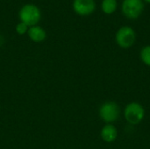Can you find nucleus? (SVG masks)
Wrapping results in <instances>:
<instances>
[{"label":"nucleus","instance_id":"nucleus-2","mask_svg":"<svg viewBox=\"0 0 150 149\" xmlns=\"http://www.w3.org/2000/svg\"><path fill=\"white\" fill-rule=\"evenodd\" d=\"M100 119L106 124H112L118 120L120 115V108L119 105L113 101H107L101 105L99 111Z\"/></svg>","mask_w":150,"mask_h":149},{"label":"nucleus","instance_id":"nucleus-4","mask_svg":"<svg viewBox=\"0 0 150 149\" xmlns=\"http://www.w3.org/2000/svg\"><path fill=\"white\" fill-rule=\"evenodd\" d=\"M115 41L120 47L129 48L136 41V32L131 26H121L115 34Z\"/></svg>","mask_w":150,"mask_h":149},{"label":"nucleus","instance_id":"nucleus-10","mask_svg":"<svg viewBox=\"0 0 150 149\" xmlns=\"http://www.w3.org/2000/svg\"><path fill=\"white\" fill-rule=\"evenodd\" d=\"M140 57L142 61L146 66L150 67V45L145 46L142 48L140 53Z\"/></svg>","mask_w":150,"mask_h":149},{"label":"nucleus","instance_id":"nucleus-6","mask_svg":"<svg viewBox=\"0 0 150 149\" xmlns=\"http://www.w3.org/2000/svg\"><path fill=\"white\" fill-rule=\"evenodd\" d=\"M74 11L80 16H89L96 9L95 0H74L72 4Z\"/></svg>","mask_w":150,"mask_h":149},{"label":"nucleus","instance_id":"nucleus-1","mask_svg":"<svg viewBox=\"0 0 150 149\" xmlns=\"http://www.w3.org/2000/svg\"><path fill=\"white\" fill-rule=\"evenodd\" d=\"M18 17L20 22L25 23L29 27L37 25L41 18V12L40 9L33 4H27L22 6L19 10Z\"/></svg>","mask_w":150,"mask_h":149},{"label":"nucleus","instance_id":"nucleus-12","mask_svg":"<svg viewBox=\"0 0 150 149\" xmlns=\"http://www.w3.org/2000/svg\"><path fill=\"white\" fill-rule=\"evenodd\" d=\"M143 2H145L147 4H150V0H143Z\"/></svg>","mask_w":150,"mask_h":149},{"label":"nucleus","instance_id":"nucleus-5","mask_svg":"<svg viewBox=\"0 0 150 149\" xmlns=\"http://www.w3.org/2000/svg\"><path fill=\"white\" fill-rule=\"evenodd\" d=\"M144 10L143 0H123L121 4L122 14L128 19H137Z\"/></svg>","mask_w":150,"mask_h":149},{"label":"nucleus","instance_id":"nucleus-7","mask_svg":"<svg viewBox=\"0 0 150 149\" xmlns=\"http://www.w3.org/2000/svg\"><path fill=\"white\" fill-rule=\"evenodd\" d=\"M101 138L107 143L113 142L118 137V130L112 124H106L101 130Z\"/></svg>","mask_w":150,"mask_h":149},{"label":"nucleus","instance_id":"nucleus-3","mask_svg":"<svg viewBox=\"0 0 150 149\" xmlns=\"http://www.w3.org/2000/svg\"><path fill=\"white\" fill-rule=\"evenodd\" d=\"M124 117L127 123L131 125L140 124L145 117L144 107L137 102L127 104L124 110Z\"/></svg>","mask_w":150,"mask_h":149},{"label":"nucleus","instance_id":"nucleus-11","mask_svg":"<svg viewBox=\"0 0 150 149\" xmlns=\"http://www.w3.org/2000/svg\"><path fill=\"white\" fill-rule=\"evenodd\" d=\"M28 29H29V26L26 25H25V23H23V22H19V23H18L17 25H16V32H17V33L19 34V35H24V34L27 33Z\"/></svg>","mask_w":150,"mask_h":149},{"label":"nucleus","instance_id":"nucleus-9","mask_svg":"<svg viewBox=\"0 0 150 149\" xmlns=\"http://www.w3.org/2000/svg\"><path fill=\"white\" fill-rule=\"evenodd\" d=\"M118 7L117 0H103L101 3L102 11L106 15L113 14Z\"/></svg>","mask_w":150,"mask_h":149},{"label":"nucleus","instance_id":"nucleus-8","mask_svg":"<svg viewBox=\"0 0 150 149\" xmlns=\"http://www.w3.org/2000/svg\"><path fill=\"white\" fill-rule=\"evenodd\" d=\"M27 34L29 38L31 39V40L36 43L42 42L46 39V36H47L45 30L39 25H33V26L29 27Z\"/></svg>","mask_w":150,"mask_h":149}]
</instances>
